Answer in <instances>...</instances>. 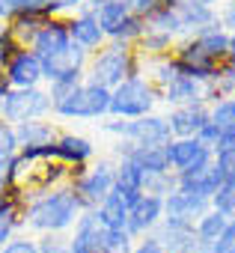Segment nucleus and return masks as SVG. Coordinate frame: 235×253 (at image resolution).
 I'll use <instances>...</instances> for the list:
<instances>
[{"instance_id":"nucleus-1","label":"nucleus","mask_w":235,"mask_h":253,"mask_svg":"<svg viewBox=\"0 0 235 253\" xmlns=\"http://www.w3.org/2000/svg\"><path fill=\"white\" fill-rule=\"evenodd\" d=\"M80 214H83V206L72 191V185L66 182L60 188L30 197L21 209V223H24V232L30 235H66L75 229Z\"/></svg>"},{"instance_id":"nucleus-2","label":"nucleus","mask_w":235,"mask_h":253,"mask_svg":"<svg viewBox=\"0 0 235 253\" xmlns=\"http://www.w3.org/2000/svg\"><path fill=\"white\" fill-rule=\"evenodd\" d=\"M229 57V33L214 24V27H205L188 39H179L176 48H173V60L179 66V75H188V78H196V81H211L223 63Z\"/></svg>"},{"instance_id":"nucleus-3","label":"nucleus","mask_w":235,"mask_h":253,"mask_svg":"<svg viewBox=\"0 0 235 253\" xmlns=\"http://www.w3.org/2000/svg\"><path fill=\"white\" fill-rule=\"evenodd\" d=\"M140 75V54L134 45H122V42H104L95 54H89L83 81L113 89L119 86L122 81Z\"/></svg>"},{"instance_id":"nucleus-4","label":"nucleus","mask_w":235,"mask_h":253,"mask_svg":"<svg viewBox=\"0 0 235 253\" xmlns=\"http://www.w3.org/2000/svg\"><path fill=\"white\" fill-rule=\"evenodd\" d=\"M51 116L66 122H86V119H104L110 116V89L95 86L89 81H80L63 101L54 104Z\"/></svg>"},{"instance_id":"nucleus-5","label":"nucleus","mask_w":235,"mask_h":253,"mask_svg":"<svg viewBox=\"0 0 235 253\" xmlns=\"http://www.w3.org/2000/svg\"><path fill=\"white\" fill-rule=\"evenodd\" d=\"M101 131L116 140H128L134 146H167L173 140L167 116H161V113H149L140 119H113L110 116L101 122Z\"/></svg>"},{"instance_id":"nucleus-6","label":"nucleus","mask_w":235,"mask_h":253,"mask_svg":"<svg viewBox=\"0 0 235 253\" xmlns=\"http://www.w3.org/2000/svg\"><path fill=\"white\" fill-rule=\"evenodd\" d=\"M158 101H161L158 89L143 75H134L110 89V116L113 119H140V116L155 113Z\"/></svg>"},{"instance_id":"nucleus-7","label":"nucleus","mask_w":235,"mask_h":253,"mask_svg":"<svg viewBox=\"0 0 235 253\" xmlns=\"http://www.w3.org/2000/svg\"><path fill=\"white\" fill-rule=\"evenodd\" d=\"M69 185H72V191L78 194L83 211H92L107 194H113V161L98 158L95 164L75 167Z\"/></svg>"},{"instance_id":"nucleus-8","label":"nucleus","mask_w":235,"mask_h":253,"mask_svg":"<svg viewBox=\"0 0 235 253\" xmlns=\"http://www.w3.org/2000/svg\"><path fill=\"white\" fill-rule=\"evenodd\" d=\"M51 95L45 86H33V89H9L6 101H3V113L0 119L9 125H21V122H33V119H48L51 116Z\"/></svg>"},{"instance_id":"nucleus-9","label":"nucleus","mask_w":235,"mask_h":253,"mask_svg":"<svg viewBox=\"0 0 235 253\" xmlns=\"http://www.w3.org/2000/svg\"><path fill=\"white\" fill-rule=\"evenodd\" d=\"M167 164L176 176H188V173H199L214 161V152L205 149L196 137H173L164 146Z\"/></svg>"},{"instance_id":"nucleus-10","label":"nucleus","mask_w":235,"mask_h":253,"mask_svg":"<svg viewBox=\"0 0 235 253\" xmlns=\"http://www.w3.org/2000/svg\"><path fill=\"white\" fill-rule=\"evenodd\" d=\"M86 63H89V54L80 51L78 45H69V48H63V51H57V54L42 60V78H45V84L83 81Z\"/></svg>"},{"instance_id":"nucleus-11","label":"nucleus","mask_w":235,"mask_h":253,"mask_svg":"<svg viewBox=\"0 0 235 253\" xmlns=\"http://www.w3.org/2000/svg\"><path fill=\"white\" fill-rule=\"evenodd\" d=\"M164 220V197H155V194H140L131 206H128V235L137 241L143 235H152Z\"/></svg>"},{"instance_id":"nucleus-12","label":"nucleus","mask_w":235,"mask_h":253,"mask_svg":"<svg viewBox=\"0 0 235 253\" xmlns=\"http://www.w3.org/2000/svg\"><path fill=\"white\" fill-rule=\"evenodd\" d=\"M3 81H6L9 89H33V86H42L45 84V78H42V60L30 48H21L3 66Z\"/></svg>"},{"instance_id":"nucleus-13","label":"nucleus","mask_w":235,"mask_h":253,"mask_svg":"<svg viewBox=\"0 0 235 253\" xmlns=\"http://www.w3.org/2000/svg\"><path fill=\"white\" fill-rule=\"evenodd\" d=\"M158 241L164 244L167 253H205L199 238H196V229L194 223H185V220H170L164 217L161 226L155 229Z\"/></svg>"},{"instance_id":"nucleus-14","label":"nucleus","mask_w":235,"mask_h":253,"mask_svg":"<svg viewBox=\"0 0 235 253\" xmlns=\"http://www.w3.org/2000/svg\"><path fill=\"white\" fill-rule=\"evenodd\" d=\"M69 253H104V226L95 211H83L69 232Z\"/></svg>"},{"instance_id":"nucleus-15","label":"nucleus","mask_w":235,"mask_h":253,"mask_svg":"<svg viewBox=\"0 0 235 253\" xmlns=\"http://www.w3.org/2000/svg\"><path fill=\"white\" fill-rule=\"evenodd\" d=\"M69 21V36H72V45H78L80 51H86V54H95L104 42H107V36L101 33V27H98V21H95V15L83 6L80 12H75V15H69L66 18Z\"/></svg>"},{"instance_id":"nucleus-16","label":"nucleus","mask_w":235,"mask_h":253,"mask_svg":"<svg viewBox=\"0 0 235 253\" xmlns=\"http://www.w3.org/2000/svg\"><path fill=\"white\" fill-rule=\"evenodd\" d=\"M72 45V36H69V21L66 18H48L45 24H42V30L33 36V42H30V51L39 57V60H45V57H51V54H57V51H63V48H69Z\"/></svg>"},{"instance_id":"nucleus-17","label":"nucleus","mask_w":235,"mask_h":253,"mask_svg":"<svg viewBox=\"0 0 235 253\" xmlns=\"http://www.w3.org/2000/svg\"><path fill=\"white\" fill-rule=\"evenodd\" d=\"M54 158L60 161V164H66V167H86L92 158H95V143L89 140V137H83V134H72V131H66V134H60L57 137V143H54Z\"/></svg>"},{"instance_id":"nucleus-18","label":"nucleus","mask_w":235,"mask_h":253,"mask_svg":"<svg viewBox=\"0 0 235 253\" xmlns=\"http://www.w3.org/2000/svg\"><path fill=\"white\" fill-rule=\"evenodd\" d=\"M86 9L95 15V21H98L101 33L107 36V42H113L119 36V30L131 18V9L125 3H119V0H95V3H86Z\"/></svg>"},{"instance_id":"nucleus-19","label":"nucleus","mask_w":235,"mask_h":253,"mask_svg":"<svg viewBox=\"0 0 235 253\" xmlns=\"http://www.w3.org/2000/svg\"><path fill=\"white\" fill-rule=\"evenodd\" d=\"M205 122H208V104L170 107V113H167V125H170L173 137H196Z\"/></svg>"},{"instance_id":"nucleus-20","label":"nucleus","mask_w":235,"mask_h":253,"mask_svg":"<svg viewBox=\"0 0 235 253\" xmlns=\"http://www.w3.org/2000/svg\"><path fill=\"white\" fill-rule=\"evenodd\" d=\"M143 182H146V173L134 161H128V158H116L113 161V191L128 206L143 194Z\"/></svg>"},{"instance_id":"nucleus-21","label":"nucleus","mask_w":235,"mask_h":253,"mask_svg":"<svg viewBox=\"0 0 235 253\" xmlns=\"http://www.w3.org/2000/svg\"><path fill=\"white\" fill-rule=\"evenodd\" d=\"M211 209L208 200H199L194 194H185V191H173L170 197H164V217L170 220H185V223H196L205 211Z\"/></svg>"},{"instance_id":"nucleus-22","label":"nucleus","mask_w":235,"mask_h":253,"mask_svg":"<svg viewBox=\"0 0 235 253\" xmlns=\"http://www.w3.org/2000/svg\"><path fill=\"white\" fill-rule=\"evenodd\" d=\"M176 12H179V27H182V39L205 30V27H214L220 24L217 21V9L211 6H202L196 3V0H182V3H176Z\"/></svg>"},{"instance_id":"nucleus-23","label":"nucleus","mask_w":235,"mask_h":253,"mask_svg":"<svg viewBox=\"0 0 235 253\" xmlns=\"http://www.w3.org/2000/svg\"><path fill=\"white\" fill-rule=\"evenodd\" d=\"M161 104L167 107H188V104H205V92H202V81L179 75L167 89H161Z\"/></svg>"},{"instance_id":"nucleus-24","label":"nucleus","mask_w":235,"mask_h":253,"mask_svg":"<svg viewBox=\"0 0 235 253\" xmlns=\"http://www.w3.org/2000/svg\"><path fill=\"white\" fill-rule=\"evenodd\" d=\"M15 137H18V149H36V146H54L60 131L51 119H33L15 125Z\"/></svg>"},{"instance_id":"nucleus-25","label":"nucleus","mask_w":235,"mask_h":253,"mask_svg":"<svg viewBox=\"0 0 235 253\" xmlns=\"http://www.w3.org/2000/svg\"><path fill=\"white\" fill-rule=\"evenodd\" d=\"M176 179H179V191L194 194V197L208 200V203H211V197L217 194V188L223 185V179H220L214 161H211L205 170H199V173H188V176H176Z\"/></svg>"},{"instance_id":"nucleus-26","label":"nucleus","mask_w":235,"mask_h":253,"mask_svg":"<svg viewBox=\"0 0 235 253\" xmlns=\"http://www.w3.org/2000/svg\"><path fill=\"white\" fill-rule=\"evenodd\" d=\"M92 211H95V217H98V223L104 229H125V223H128V203L116 194V191L107 194Z\"/></svg>"},{"instance_id":"nucleus-27","label":"nucleus","mask_w":235,"mask_h":253,"mask_svg":"<svg viewBox=\"0 0 235 253\" xmlns=\"http://www.w3.org/2000/svg\"><path fill=\"white\" fill-rule=\"evenodd\" d=\"M45 21H48V15L30 6V9L18 12V15H15V18H12V21L6 24V27L12 30V36L18 39V45H21V48H30L33 36H36V33L42 30V24H45Z\"/></svg>"},{"instance_id":"nucleus-28","label":"nucleus","mask_w":235,"mask_h":253,"mask_svg":"<svg viewBox=\"0 0 235 253\" xmlns=\"http://www.w3.org/2000/svg\"><path fill=\"white\" fill-rule=\"evenodd\" d=\"M21 209L24 206L15 197H3V200H0V250H3V244H9L18 232H24Z\"/></svg>"},{"instance_id":"nucleus-29","label":"nucleus","mask_w":235,"mask_h":253,"mask_svg":"<svg viewBox=\"0 0 235 253\" xmlns=\"http://www.w3.org/2000/svg\"><path fill=\"white\" fill-rule=\"evenodd\" d=\"M176 36H170V33H161V30H149L146 27V33H143V39L134 45L137 48V54L140 57H170L173 54V48H176Z\"/></svg>"},{"instance_id":"nucleus-30","label":"nucleus","mask_w":235,"mask_h":253,"mask_svg":"<svg viewBox=\"0 0 235 253\" xmlns=\"http://www.w3.org/2000/svg\"><path fill=\"white\" fill-rule=\"evenodd\" d=\"M229 223V217L226 214H220V211H214V209H208L196 223H194V229H196V238H199V244H202V250L208 253V247L214 244V238L223 232V226Z\"/></svg>"},{"instance_id":"nucleus-31","label":"nucleus","mask_w":235,"mask_h":253,"mask_svg":"<svg viewBox=\"0 0 235 253\" xmlns=\"http://www.w3.org/2000/svg\"><path fill=\"white\" fill-rule=\"evenodd\" d=\"M146 27H149V30H161V33H170V36L182 39L179 12H176V6H170V3H161V6L146 18Z\"/></svg>"},{"instance_id":"nucleus-32","label":"nucleus","mask_w":235,"mask_h":253,"mask_svg":"<svg viewBox=\"0 0 235 253\" xmlns=\"http://www.w3.org/2000/svg\"><path fill=\"white\" fill-rule=\"evenodd\" d=\"M176 188H179V179H176V173H173V170H167V173H146V182H143V194L170 197Z\"/></svg>"},{"instance_id":"nucleus-33","label":"nucleus","mask_w":235,"mask_h":253,"mask_svg":"<svg viewBox=\"0 0 235 253\" xmlns=\"http://www.w3.org/2000/svg\"><path fill=\"white\" fill-rule=\"evenodd\" d=\"M208 122H214L220 131L235 128V98H220L208 104Z\"/></svg>"},{"instance_id":"nucleus-34","label":"nucleus","mask_w":235,"mask_h":253,"mask_svg":"<svg viewBox=\"0 0 235 253\" xmlns=\"http://www.w3.org/2000/svg\"><path fill=\"white\" fill-rule=\"evenodd\" d=\"M211 209L220 211V214H226V217H235V188L220 185L217 194L211 197Z\"/></svg>"},{"instance_id":"nucleus-35","label":"nucleus","mask_w":235,"mask_h":253,"mask_svg":"<svg viewBox=\"0 0 235 253\" xmlns=\"http://www.w3.org/2000/svg\"><path fill=\"white\" fill-rule=\"evenodd\" d=\"M18 155V137H15V125L0 119V158H15Z\"/></svg>"},{"instance_id":"nucleus-36","label":"nucleus","mask_w":235,"mask_h":253,"mask_svg":"<svg viewBox=\"0 0 235 253\" xmlns=\"http://www.w3.org/2000/svg\"><path fill=\"white\" fill-rule=\"evenodd\" d=\"M21 51V45H18V39L12 36V30L3 24V27H0V69H3L15 54Z\"/></svg>"},{"instance_id":"nucleus-37","label":"nucleus","mask_w":235,"mask_h":253,"mask_svg":"<svg viewBox=\"0 0 235 253\" xmlns=\"http://www.w3.org/2000/svg\"><path fill=\"white\" fill-rule=\"evenodd\" d=\"M214 167H217L223 185L235 188V152H217L214 155Z\"/></svg>"},{"instance_id":"nucleus-38","label":"nucleus","mask_w":235,"mask_h":253,"mask_svg":"<svg viewBox=\"0 0 235 253\" xmlns=\"http://www.w3.org/2000/svg\"><path fill=\"white\" fill-rule=\"evenodd\" d=\"M208 253H235V217H229V223L214 238V244L208 247Z\"/></svg>"},{"instance_id":"nucleus-39","label":"nucleus","mask_w":235,"mask_h":253,"mask_svg":"<svg viewBox=\"0 0 235 253\" xmlns=\"http://www.w3.org/2000/svg\"><path fill=\"white\" fill-rule=\"evenodd\" d=\"M0 253H39V247H36V235H30V232H18L9 244H3V250Z\"/></svg>"},{"instance_id":"nucleus-40","label":"nucleus","mask_w":235,"mask_h":253,"mask_svg":"<svg viewBox=\"0 0 235 253\" xmlns=\"http://www.w3.org/2000/svg\"><path fill=\"white\" fill-rule=\"evenodd\" d=\"M39 253H69V235H39Z\"/></svg>"},{"instance_id":"nucleus-41","label":"nucleus","mask_w":235,"mask_h":253,"mask_svg":"<svg viewBox=\"0 0 235 253\" xmlns=\"http://www.w3.org/2000/svg\"><path fill=\"white\" fill-rule=\"evenodd\" d=\"M30 6H33V0H0V21L9 24L18 12H24Z\"/></svg>"},{"instance_id":"nucleus-42","label":"nucleus","mask_w":235,"mask_h":253,"mask_svg":"<svg viewBox=\"0 0 235 253\" xmlns=\"http://www.w3.org/2000/svg\"><path fill=\"white\" fill-rule=\"evenodd\" d=\"M217 21L226 33H235V0H223L217 6Z\"/></svg>"},{"instance_id":"nucleus-43","label":"nucleus","mask_w":235,"mask_h":253,"mask_svg":"<svg viewBox=\"0 0 235 253\" xmlns=\"http://www.w3.org/2000/svg\"><path fill=\"white\" fill-rule=\"evenodd\" d=\"M15 188L12 179V158H0V197H9Z\"/></svg>"},{"instance_id":"nucleus-44","label":"nucleus","mask_w":235,"mask_h":253,"mask_svg":"<svg viewBox=\"0 0 235 253\" xmlns=\"http://www.w3.org/2000/svg\"><path fill=\"white\" fill-rule=\"evenodd\" d=\"M131 253H167V250H164V244L158 241V235L152 232V235L137 238V241H134V247H131Z\"/></svg>"},{"instance_id":"nucleus-45","label":"nucleus","mask_w":235,"mask_h":253,"mask_svg":"<svg viewBox=\"0 0 235 253\" xmlns=\"http://www.w3.org/2000/svg\"><path fill=\"white\" fill-rule=\"evenodd\" d=\"M196 140H199L205 149H211V152H214V146H217V140H220V128H217L214 122H205L202 128H199V134H196Z\"/></svg>"},{"instance_id":"nucleus-46","label":"nucleus","mask_w":235,"mask_h":253,"mask_svg":"<svg viewBox=\"0 0 235 253\" xmlns=\"http://www.w3.org/2000/svg\"><path fill=\"white\" fill-rule=\"evenodd\" d=\"M217 152H235V128L220 131V140H217V146H214V155H217Z\"/></svg>"},{"instance_id":"nucleus-47","label":"nucleus","mask_w":235,"mask_h":253,"mask_svg":"<svg viewBox=\"0 0 235 253\" xmlns=\"http://www.w3.org/2000/svg\"><path fill=\"white\" fill-rule=\"evenodd\" d=\"M6 95H9V86H6V81L0 84V113H3V101H6Z\"/></svg>"},{"instance_id":"nucleus-48","label":"nucleus","mask_w":235,"mask_h":253,"mask_svg":"<svg viewBox=\"0 0 235 253\" xmlns=\"http://www.w3.org/2000/svg\"><path fill=\"white\" fill-rule=\"evenodd\" d=\"M196 3H202V6H211V9H217L223 0H196Z\"/></svg>"},{"instance_id":"nucleus-49","label":"nucleus","mask_w":235,"mask_h":253,"mask_svg":"<svg viewBox=\"0 0 235 253\" xmlns=\"http://www.w3.org/2000/svg\"><path fill=\"white\" fill-rule=\"evenodd\" d=\"M161 3H170V6H176V3H182V0H161Z\"/></svg>"},{"instance_id":"nucleus-50","label":"nucleus","mask_w":235,"mask_h":253,"mask_svg":"<svg viewBox=\"0 0 235 253\" xmlns=\"http://www.w3.org/2000/svg\"><path fill=\"white\" fill-rule=\"evenodd\" d=\"M232 98H235V92H232Z\"/></svg>"}]
</instances>
